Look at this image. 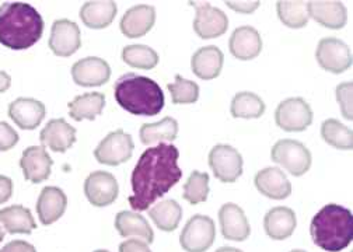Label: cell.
<instances>
[{"mask_svg":"<svg viewBox=\"0 0 353 252\" xmlns=\"http://www.w3.org/2000/svg\"><path fill=\"white\" fill-rule=\"evenodd\" d=\"M180 151L174 145L159 143L142 153L132 171V193L129 204L134 210H148L159 198L164 196L180 182L183 171L179 165Z\"/></svg>","mask_w":353,"mask_h":252,"instance_id":"6da1fadb","label":"cell"},{"mask_svg":"<svg viewBox=\"0 0 353 252\" xmlns=\"http://www.w3.org/2000/svg\"><path fill=\"white\" fill-rule=\"evenodd\" d=\"M43 20L28 3L10 2L0 6V44L14 50H28L41 39Z\"/></svg>","mask_w":353,"mask_h":252,"instance_id":"7a4b0ae2","label":"cell"},{"mask_svg":"<svg viewBox=\"0 0 353 252\" xmlns=\"http://www.w3.org/2000/svg\"><path fill=\"white\" fill-rule=\"evenodd\" d=\"M114 96L125 111L142 116L159 115L165 103L159 84L137 73L122 74L114 86Z\"/></svg>","mask_w":353,"mask_h":252,"instance_id":"3957f363","label":"cell"},{"mask_svg":"<svg viewBox=\"0 0 353 252\" xmlns=\"http://www.w3.org/2000/svg\"><path fill=\"white\" fill-rule=\"evenodd\" d=\"M310 234L317 246L328 252L345 249L353 240V216L349 209L330 203L313 218Z\"/></svg>","mask_w":353,"mask_h":252,"instance_id":"277c9868","label":"cell"},{"mask_svg":"<svg viewBox=\"0 0 353 252\" xmlns=\"http://www.w3.org/2000/svg\"><path fill=\"white\" fill-rule=\"evenodd\" d=\"M271 158L274 162L282 165L283 168L294 176H304L312 167V153L303 143L293 139H282L276 142L271 150Z\"/></svg>","mask_w":353,"mask_h":252,"instance_id":"5b68a950","label":"cell"},{"mask_svg":"<svg viewBox=\"0 0 353 252\" xmlns=\"http://www.w3.org/2000/svg\"><path fill=\"white\" fill-rule=\"evenodd\" d=\"M275 122L285 132H303L313 123V109L301 97L286 98L275 111Z\"/></svg>","mask_w":353,"mask_h":252,"instance_id":"8992f818","label":"cell"},{"mask_svg":"<svg viewBox=\"0 0 353 252\" xmlns=\"http://www.w3.org/2000/svg\"><path fill=\"white\" fill-rule=\"evenodd\" d=\"M208 161L219 181L232 184L243 176V157L233 146L216 145L210 150Z\"/></svg>","mask_w":353,"mask_h":252,"instance_id":"52a82bcc","label":"cell"},{"mask_svg":"<svg viewBox=\"0 0 353 252\" xmlns=\"http://www.w3.org/2000/svg\"><path fill=\"white\" fill-rule=\"evenodd\" d=\"M214 238V222L209 216L195 215L184 226L180 244L187 252H205L213 245Z\"/></svg>","mask_w":353,"mask_h":252,"instance_id":"ba28073f","label":"cell"},{"mask_svg":"<svg viewBox=\"0 0 353 252\" xmlns=\"http://www.w3.org/2000/svg\"><path fill=\"white\" fill-rule=\"evenodd\" d=\"M134 139L122 129L108 134L94 150V157L100 164L117 167L126 162L134 153Z\"/></svg>","mask_w":353,"mask_h":252,"instance_id":"9c48e42d","label":"cell"},{"mask_svg":"<svg viewBox=\"0 0 353 252\" xmlns=\"http://www.w3.org/2000/svg\"><path fill=\"white\" fill-rule=\"evenodd\" d=\"M319 65L334 74L346 72L352 66V52L343 41L332 36L323 38L316 50Z\"/></svg>","mask_w":353,"mask_h":252,"instance_id":"30bf717a","label":"cell"},{"mask_svg":"<svg viewBox=\"0 0 353 252\" xmlns=\"http://www.w3.org/2000/svg\"><path fill=\"white\" fill-rule=\"evenodd\" d=\"M196 16L194 20V31L202 39H213L222 36L229 28V19L223 10L210 6L209 3H191Z\"/></svg>","mask_w":353,"mask_h":252,"instance_id":"8fae6325","label":"cell"},{"mask_svg":"<svg viewBox=\"0 0 353 252\" xmlns=\"http://www.w3.org/2000/svg\"><path fill=\"white\" fill-rule=\"evenodd\" d=\"M50 50L61 58H69L81 47L80 28L74 21L61 19L52 24L50 36Z\"/></svg>","mask_w":353,"mask_h":252,"instance_id":"7c38bea8","label":"cell"},{"mask_svg":"<svg viewBox=\"0 0 353 252\" xmlns=\"http://www.w3.org/2000/svg\"><path fill=\"white\" fill-rule=\"evenodd\" d=\"M119 187L115 177L107 171H94L85 178L84 195L96 207H104L114 203L118 198Z\"/></svg>","mask_w":353,"mask_h":252,"instance_id":"4fadbf2b","label":"cell"},{"mask_svg":"<svg viewBox=\"0 0 353 252\" xmlns=\"http://www.w3.org/2000/svg\"><path fill=\"white\" fill-rule=\"evenodd\" d=\"M73 81L80 87H100L108 83L111 77V67L107 61L88 56L77 61L72 66Z\"/></svg>","mask_w":353,"mask_h":252,"instance_id":"5bb4252c","label":"cell"},{"mask_svg":"<svg viewBox=\"0 0 353 252\" xmlns=\"http://www.w3.org/2000/svg\"><path fill=\"white\" fill-rule=\"evenodd\" d=\"M54 160L42 145L31 146L23 151L20 167L24 178L32 184H39L50 178L52 171Z\"/></svg>","mask_w":353,"mask_h":252,"instance_id":"9a60e30c","label":"cell"},{"mask_svg":"<svg viewBox=\"0 0 353 252\" xmlns=\"http://www.w3.org/2000/svg\"><path fill=\"white\" fill-rule=\"evenodd\" d=\"M254 184L261 195L274 200L286 199L292 193V184L279 167H268L258 171Z\"/></svg>","mask_w":353,"mask_h":252,"instance_id":"2e32d148","label":"cell"},{"mask_svg":"<svg viewBox=\"0 0 353 252\" xmlns=\"http://www.w3.org/2000/svg\"><path fill=\"white\" fill-rule=\"evenodd\" d=\"M219 222L222 234L229 241H245L251 227L244 210L236 203H225L219 210Z\"/></svg>","mask_w":353,"mask_h":252,"instance_id":"e0dca14e","label":"cell"},{"mask_svg":"<svg viewBox=\"0 0 353 252\" xmlns=\"http://www.w3.org/2000/svg\"><path fill=\"white\" fill-rule=\"evenodd\" d=\"M156 23V10L149 5H138L130 8L122 16L119 23L121 32L126 38H141L145 36Z\"/></svg>","mask_w":353,"mask_h":252,"instance_id":"ac0fdd59","label":"cell"},{"mask_svg":"<svg viewBox=\"0 0 353 252\" xmlns=\"http://www.w3.org/2000/svg\"><path fill=\"white\" fill-rule=\"evenodd\" d=\"M43 147H50L55 153H65L76 142V129L65 119H51L39 134Z\"/></svg>","mask_w":353,"mask_h":252,"instance_id":"d6986e66","label":"cell"},{"mask_svg":"<svg viewBox=\"0 0 353 252\" xmlns=\"http://www.w3.org/2000/svg\"><path fill=\"white\" fill-rule=\"evenodd\" d=\"M68 206V198L65 192L58 187H46L37 200V213L39 222L43 226L54 224L59 220Z\"/></svg>","mask_w":353,"mask_h":252,"instance_id":"ffe728a7","label":"cell"},{"mask_svg":"<svg viewBox=\"0 0 353 252\" xmlns=\"http://www.w3.org/2000/svg\"><path fill=\"white\" fill-rule=\"evenodd\" d=\"M9 116L20 129L34 131L46 118V105L35 98L20 97L10 103Z\"/></svg>","mask_w":353,"mask_h":252,"instance_id":"44dd1931","label":"cell"},{"mask_svg":"<svg viewBox=\"0 0 353 252\" xmlns=\"http://www.w3.org/2000/svg\"><path fill=\"white\" fill-rule=\"evenodd\" d=\"M230 54L240 61H251L262 51L259 32L251 25H243L233 31L229 41Z\"/></svg>","mask_w":353,"mask_h":252,"instance_id":"7402d4cb","label":"cell"},{"mask_svg":"<svg viewBox=\"0 0 353 252\" xmlns=\"http://www.w3.org/2000/svg\"><path fill=\"white\" fill-rule=\"evenodd\" d=\"M297 226V219L293 210L286 206L271 209L263 218V230L267 235L275 241L289 238Z\"/></svg>","mask_w":353,"mask_h":252,"instance_id":"603a6c76","label":"cell"},{"mask_svg":"<svg viewBox=\"0 0 353 252\" xmlns=\"http://www.w3.org/2000/svg\"><path fill=\"white\" fill-rule=\"evenodd\" d=\"M225 62L223 52L214 45L199 48L191 58V69L194 74L202 80H213L219 77Z\"/></svg>","mask_w":353,"mask_h":252,"instance_id":"cb8c5ba5","label":"cell"},{"mask_svg":"<svg viewBox=\"0 0 353 252\" xmlns=\"http://www.w3.org/2000/svg\"><path fill=\"white\" fill-rule=\"evenodd\" d=\"M308 17L325 28L341 30L346 25L347 12L341 2H307Z\"/></svg>","mask_w":353,"mask_h":252,"instance_id":"d4e9b609","label":"cell"},{"mask_svg":"<svg viewBox=\"0 0 353 252\" xmlns=\"http://www.w3.org/2000/svg\"><path fill=\"white\" fill-rule=\"evenodd\" d=\"M118 13V8L115 2H87L80 9V19L85 27L93 30H103L112 24L115 16Z\"/></svg>","mask_w":353,"mask_h":252,"instance_id":"484cf974","label":"cell"},{"mask_svg":"<svg viewBox=\"0 0 353 252\" xmlns=\"http://www.w3.org/2000/svg\"><path fill=\"white\" fill-rule=\"evenodd\" d=\"M115 229L121 237H139L143 238L146 244H152L154 240V233L149 222H146L141 213L132 212V210H123L117 215Z\"/></svg>","mask_w":353,"mask_h":252,"instance_id":"4316f807","label":"cell"},{"mask_svg":"<svg viewBox=\"0 0 353 252\" xmlns=\"http://www.w3.org/2000/svg\"><path fill=\"white\" fill-rule=\"evenodd\" d=\"M0 227L9 234H31L37 223L30 209L21 204H13L0 210Z\"/></svg>","mask_w":353,"mask_h":252,"instance_id":"83f0119b","label":"cell"},{"mask_svg":"<svg viewBox=\"0 0 353 252\" xmlns=\"http://www.w3.org/2000/svg\"><path fill=\"white\" fill-rule=\"evenodd\" d=\"M69 115L73 120H94L105 107V96L103 93H85L77 96L68 104Z\"/></svg>","mask_w":353,"mask_h":252,"instance_id":"f1b7e54d","label":"cell"},{"mask_svg":"<svg viewBox=\"0 0 353 252\" xmlns=\"http://www.w3.org/2000/svg\"><path fill=\"white\" fill-rule=\"evenodd\" d=\"M149 216L153 223L165 233L176 230L183 219V209L179 202L172 199H165L157 203L154 207L149 209Z\"/></svg>","mask_w":353,"mask_h":252,"instance_id":"f546056e","label":"cell"},{"mask_svg":"<svg viewBox=\"0 0 353 252\" xmlns=\"http://www.w3.org/2000/svg\"><path fill=\"white\" fill-rule=\"evenodd\" d=\"M179 136V122L165 116L159 122L143 123L139 131L141 142L146 146L157 142H174Z\"/></svg>","mask_w":353,"mask_h":252,"instance_id":"4dcf8cb0","label":"cell"},{"mask_svg":"<svg viewBox=\"0 0 353 252\" xmlns=\"http://www.w3.org/2000/svg\"><path fill=\"white\" fill-rule=\"evenodd\" d=\"M267 109L262 98L251 92L237 93L230 105V112L234 118L240 119H256L261 118Z\"/></svg>","mask_w":353,"mask_h":252,"instance_id":"1f68e13d","label":"cell"},{"mask_svg":"<svg viewBox=\"0 0 353 252\" xmlns=\"http://www.w3.org/2000/svg\"><path fill=\"white\" fill-rule=\"evenodd\" d=\"M321 136L332 147L339 150H352L353 149V135L352 129L341 123L339 120L331 118L323 122Z\"/></svg>","mask_w":353,"mask_h":252,"instance_id":"d6a6232c","label":"cell"},{"mask_svg":"<svg viewBox=\"0 0 353 252\" xmlns=\"http://www.w3.org/2000/svg\"><path fill=\"white\" fill-rule=\"evenodd\" d=\"M122 61L130 67L150 70L157 66L159 55L148 45H128L122 50Z\"/></svg>","mask_w":353,"mask_h":252,"instance_id":"836d02e7","label":"cell"},{"mask_svg":"<svg viewBox=\"0 0 353 252\" xmlns=\"http://www.w3.org/2000/svg\"><path fill=\"white\" fill-rule=\"evenodd\" d=\"M276 12L279 20L289 28H303L308 23V10L305 2H278Z\"/></svg>","mask_w":353,"mask_h":252,"instance_id":"e575fe53","label":"cell"},{"mask_svg":"<svg viewBox=\"0 0 353 252\" xmlns=\"http://www.w3.org/2000/svg\"><path fill=\"white\" fill-rule=\"evenodd\" d=\"M172 104H194L199 98V86L180 74H175V81L167 84Z\"/></svg>","mask_w":353,"mask_h":252,"instance_id":"d590c367","label":"cell"},{"mask_svg":"<svg viewBox=\"0 0 353 252\" xmlns=\"http://www.w3.org/2000/svg\"><path fill=\"white\" fill-rule=\"evenodd\" d=\"M209 195V176L201 171H192L184 185L183 198L191 203L198 204L206 202Z\"/></svg>","mask_w":353,"mask_h":252,"instance_id":"8d00e7d4","label":"cell"},{"mask_svg":"<svg viewBox=\"0 0 353 252\" xmlns=\"http://www.w3.org/2000/svg\"><path fill=\"white\" fill-rule=\"evenodd\" d=\"M352 87H353V83L352 81L341 83L339 86L336 87V101H338V104L341 107L343 118L347 119V120L353 119V112H352Z\"/></svg>","mask_w":353,"mask_h":252,"instance_id":"74e56055","label":"cell"},{"mask_svg":"<svg viewBox=\"0 0 353 252\" xmlns=\"http://www.w3.org/2000/svg\"><path fill=\"white\" fill-rule=\"evenodd\" d=\"M19 134L8 122H0V151H8L19 143Z\"/></svg>","mask_w":353,"mask_h":252,"instance_id":"f35d334b","label":"cell"},{"mask_svg":"<svg viewBox=\"0 0 353 252\" xmlns=\"http://www.w3.org/2000/svg\"><path fill=\"white\" fill-rule=\"evenodd\" d=\"M119 252H152V249L143 241L126 240L119 245Z\"/></svg>","mask_w":353,"mask_h":252,"instance_id":"ab89813d","label":"cell"},{"mask_svg":"<svg viewBox=\"0 0 353 252\" xmlns=\"http://www.w3.org/2000/svg\"><path fill=\"white\" fill-rule=\"evenodd\" d=\"M0 252H37V249L30 242H26L23 240H14L6 244L0 249Z\"/></svg>","mask_w":353,"mask_h":252,"instance_id":"60d3db41","label":"cell"},{"mask_svg":"<svg viewBox=\"0 0 353 252\" xmlns=\"http://www.w3.org/2000/svg\"><path fill=\"white\" fill-rule=\"evenodd\" d=\"M13 195V182L9 177L0 176V203L8 202Z\"/></svg>","mask_w":353,"mask_h":252,"instance_id":"b9f144b4","label":"cell"},{"mask_svg":"<svg viewBox=\"0 0 353 252\" xmlns=\"http://www.w3.org/2000/svg\"><path fill=\"white\" fill-rule=\"evenodd\" d=\"M226 5L239 13H254L259 8V2H226Z\"/></svg>","mask_w":353,"mask_h":252,"instance_id":"7bdbcfd3","label":"cell"},{"mask_svg":"<svg viewBox=\"0 0 353 252\" xmlns=\"http://www.w3.org/2000/svg\"><path fill=\"white\" fill-rule=\"evenodd\" d=\"M10 84H12V77L3 72L0 70V93H5L10 89Z\"/></svg>","mask_w":353,"mask_h":252,"instance_id":"ee69618b","label":"cell"},{"mask_svg":"<svg viewBox=\"0 0 353 252\" xmlns=\"http://www.w3.org/2000/svg\"><path fill=\"white\" fill-rule=\"evenodd\" d=\"M216 252H243V251L239 248H234V246H222V248H219Z\"/></svg>","mask_w":353,"mask_h":252,"instance_id":"f6af8a7d","label":"cell"},{"mask_svg":"<svg viewBox=\"0 0 353 252\" xmlns=\"http://www.w3.org/2000/svg\"><path fill=\"white\" fill-rule=\"evenodd\" d=\"M3 238H5V233H3L2 227H0V242H2V241H3Z\"/></svg>","mask_w":353,"mask_h":252,"instance_id":"bcb514c9","label":"cell"},{"mask_svg":"<svg viewBox=\"0 0 353 252\" xmlns=\"http://www.w3.org/2000/svg\"><path fill=\"white\" fill-rule=\"evenodd\" d=\"M290 252H305V251H303V249H293V251H290Z\"/></svg>","mask_w":353,"mask_h":252,"instance_id":"7dc6e473","label":"cell"},{"mask_svg":"<svg viewBox=\"0 0 353 252\" xmlns=\"http://www.w3.org/2000/svg\"><path fill=\"white\" fill-rule=\"evenodd\" d=\"M94 252H110V251H107V249H97V251H94Z\"/></svg>","mask_w":353,"mask_h":252,"instance_id":"c3c4849f","label":"cell"}]
</instances>
